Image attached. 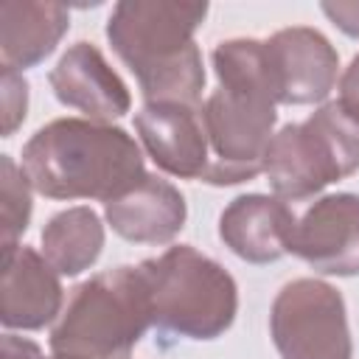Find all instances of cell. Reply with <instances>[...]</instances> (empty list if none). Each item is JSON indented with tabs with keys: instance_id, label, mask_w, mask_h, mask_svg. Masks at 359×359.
Listing matches in <instances>:
<instances>
[{
	"instance_id": "cell-10",
	"label": "cell",
	"mask_w": 359,
	"mask_h": 359,
	"mask_svg": "<svg viewBox=\"0 0 359 359\" xmlns=\"http://www.w3.org/2000/svg\"><path fill=\"white\" fill-rule=\"evenodd\" d=\"M48 81L53 95L65 107L79 109L87 121L109 123L123 118L132 107L129 87L93 42L70 45L48 73Z\"/></svg>"
},
{
	"instance_id": "cell-20",
	"label": "cell",
	"mask_w": 359,
	"mask_h": 359,
	"mask_svg": "<svg viewBox=\"0 0 359 359\" xmlns=\"http://www.w3.org/2000/svg\"><path fill=\"white\" fill-rule=\"evenodd\" d=\"M337 104L342 107V112L348 118H353L359 123V53L351 59V65L339 76V98H337Z\"/></svg>"
},
{
	"instance_id": "cell-21",
	"label": "cell",
	"mask_w": 359,
	"mask_h": 359,
	"mask_svg": "<svg viewBox=\"0 0 359 359\" xmlns=\"http://www.w3.org/2000/svg\"><path fill=\"white\" fill-rule=\"evenodd\" d=\"M323 11L339 31L359 39V3H323Z\"/></svg>"
},
{
	"instance_id": "cell-12",
	"label": "cell",
	"mask_w": 359,
	"mask_h": 359,
	"mask_svg": "<svg viewBox=\"0 0 359 359\" xmlns=\"http://www.w3.org/2000/svg\"><path fill=\"white\" fill-rule=\"evenodd\" d=\"M62 311L59 272L45 261L42 252L25 244L3 250V280H0V323L8 331L45 328Z\"/></svg>"
},
{
	"instance_id": "cell-23",
	"label": "cell",
	"mask_w": 359,
	"mask_h": 359,
	"mask_svg": "<svg viewBox=\"0 0 359 359\" xmlns=\"http://www.w3.org/2000/svg\"><path fill=\"white\" fill-rule=\"evenodd\" d=\"M45 359H81V356H70V353H53V356H45Z\"/></svg>"
},
{
	"instance_id": "cell-18",
	"label": "cell",
	"mask_w": 359,
	"mask_h": 359,
	"mask_svg": "<svg viewBox=\"0 0 359 359\" xmlns=\"http://www.w3.org/2000/svg\"><path fill=\"white\" fill-rule=\"evenodd\" d=\"M31 182L8 154L0 157V202H3V250L14 247L31 222Z\"/></svg>"
},
{
	"instance_id": "cell-17",
	"label": "cell",
	"mask_w": 359,
	"mask_h": 359,
	"mask_svg": "<svg viewBox=\"0 0 359 359\" xmlns=\"http://www.w3.org/2000/svg\"><path fill=\"white\" fill-rule=\"evenodd\" d=\"M213 70L219 76V87L233 93H247L266 98L278 107V84L269 65L264 39H227L213 48Z\"/></svg>"
},
{
	"instance_id": "cell-9",
	"label": "cell",
	"mask_w": 359,
	"mask_h": 359,
	"mask_svg": "<svg viewBox=\"0 0 359 359\" xmlns=\"http://www.w3.org/2000/svg\"><path fill=\"white\" fill-rule=\"evenodd\" d=\"M264 42L278 84V104L306 107L328 98L339 76V56L325 34L292 25L275 31Z\"/></svg>"
},
{
	"instance_id": "cell-3",
	"label": "cell",
	"mask_w": 359,
	"mask_h": 359,
	"mask_svg": "<svg viewBox=\"0 0 359 359\" xmlns=\"http://www.w3.org/2000/svg\"><path fill=\"white\" fill-rule=\"evenodd\" d=\"M151 325V297L140 266H115L76 286L50 331V351L81 359H129Z\"/></svg>"
},
{
	"instance_id": "cell-13",
	"label": "cell",
	"mask_w": 359,
	"mask_h": 359,
	"mask_svg": "<svg viewBox=\"0 0 359 359\" xmlns=\"http://www.w3.org/2000/svg\"><path fill=\"white\" fill-rule=\"evenodd\" d=\"M297 216L292 208L266 194L236 196L219 216V238L250 264H272L289 252Z\"/></svg>"
},
{
	"instance_id": "cell-11",
	"label": "cell",
	"mask_w": 359,
	"mask_h": 359,
	"mask_svg": "<svg viewBox=\"0 0 359 359\" xmlns=\"http://www.w3.org/2000/svg\"><path fill=\"white\" fill-rule=\"evenodd\" d=\"M149 157L171 177L205 180L210 168V146L202 123V107L185 104H143L135 115Z\"/></svg>"
},
{
	"instance_id": "cell-22",
	"label": "cell",
	"mask_w": 359,
	"mask_h": 359,
	"mask_svg": "<svg viewBox=\"0 0 359 359\" xmlns=\"http://www.w3.org/2000/svg\"><path fill=\"white\" fill-rule=\"evenodd\" d=\"M3 359H45V356H42V348L36 342L6 331L3 334Z\"/></svg>"
},
{
	"instance_id": "cell-8",
	"label": "cell",
	"mask_w": 359,
	"mask_h": 359,
	"mask_svg": "<svg viewBox=\"0 0 359 359\" xmlns=\"http://www.w3.org/2000/svg\"><path fill=\"white\" fill-rule=\"evenodd\" d=\"M289 252L320 275H359V194H328L306 208Z\"/></svg>"
},
{
	"instance_id": "cell-7",
	"label": "cell",
	"mask_w": 359,
	"mask_h": 359,
	"mask_svg": "<svg viewBox=\"0 0 359 359\" xmlns=\"http://www.w3.org/2000/svg\"><path fill=\"white\" fill-rule=\"evenodd\" d=\"M269 334L280 359H351L342 294L317 278L289 280L272 300Z\"/></svg>"
},
{
	"instance_id": "cell-5",
	"label": "cell",
	"mask_w": 359,
	"mask_h": 359,
	"mask_svg": "<svg viewBox=\"0 0 359 359\" xmlns=\"http://www.w3.org/2000/svg\"><path fill=\"white\" fill-rule=\"evenodd\" d=\"M353 171H359V123L337 101L323 104L303 123L280 126L264 157V174L283 202L309 199Z\"/></svg>"
},
{
	"instance_id": "cell-16",
	"label": "cell",
	"mask_w": 359,
	"mask_h": 359,
	"mask_svg": "<svg viewBox=\"0 0 359 359\" xmlns=\"http://www.w3.org/2000/svg\"><path fill=\"white\" fill-rule=\"evenodd\" d=\"M104 250V224L98 213L87 205L67 208L42 227V255L45 261L67 278L90 269Z\"/></svg>"
},
{
	"instance_id": "cell-14",
	"label": "cell",
	"mask_w": 359,
	"mask_h": 359,
	"mask_svg": "<svg viewBox=\"0 0 359 359\" xmlns=\"http://www.w3.org/2000/svg\"><path fill=\"white\" fill-rule=\"evenodd\" d=\"M109 227L135 244H168L182 230L188 208L180 188L157 174H143L129 191L104 205Z\"/></svg>"
},
{
	"instance_id": "cell-1",
	"label": "cell",
	"mask_w": 359,
	"mask_h": 359,
	"mask_svg": "<svg viewBox=\"0 0 359 359\" xmlns=\"http://www.w3.org/2000/svg\"><path fill=\"white\" fill-rule=\"evenodd\" d=\"M208 3L121 0L107 20V39L135 73L146 104L202 107L205 67L194 31Z\"/></svg>"
},
{
	"instance_id": "cell-6",
	"label": "cell",
	"mask_w": 359,
	"mask_h": 359,
	"mask_svg": "<svg viewBox=\"0 0 359 359\" xmlns=\"http://www.w3.org/2000/svg\"><path fill=\"white\" fill-rule=\"evenodd\" d=\"M275 104L258 95L219 87L202 104V123L210 146V168L202 182L238 185L264 171L275 137Z\"/></svg>"
},
{
	"instance_id": "cell-2",
	"label": "cell",
	"mask_w": 359,
	"mask_h": 359,
	"mask_svg": "<svg viewBox=\"0 0 359 359\" xmlns=\"http://www.w3.org/2000/svg\"><path fill=\"white\" fill-rule=\"evenodd\" d=\"M22 171L48 199L104 205L146 174L140 146L126 129L87 118H59L36 129L22 146Z\"/></svg>"
},
{
	"instance_id": "cell-19",
	"label": "cell",
	"mask_w": 359,
	"mask_h": 359,
	"mask_svg": "<svg viewBox=\"0 0 359 359\" xmlns=\"http://www.w3.org/2000/svg\"><path fill=\"white\" fill-rule=\"evenodd\" d=\"M28 109V81L20 70L3 67V137H11L25 121Z\"/></svg>"
},
{
	"instance_id": "cell-15",
	"label": "cell",
	"mask_w": 359,
	"mask_h": 359,
	"mask_svg": "<svg viewBox=\"0 0 359 359\" xmlns=\"http://www.w3.org/2000/svg\"><path fill=\"white\" fill-rule=\"evenodd\" d=\"M70 28V11L62 3L6 0L0 3V59L3 67L28 70L45 62Z\"/></svg>"
},
{
	"instance_id": "cell-4",
	"label": "cell",
	"mask_w": 359,
	"mask_h": 359,
	"mask_svg": "<svg viewBox=\"0 0 359 359\" xmlns=\"http://www.w3.org/2000/svg\"><path fill=\"white\" fill-rule=\"evenodd\" d=\"M137 266L149 286L151 325L157 331L185 339H216L233 325L238 286L219 261L191 244H177Z\"/></svg>"
}]
</instances>
